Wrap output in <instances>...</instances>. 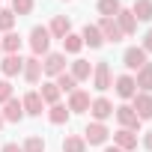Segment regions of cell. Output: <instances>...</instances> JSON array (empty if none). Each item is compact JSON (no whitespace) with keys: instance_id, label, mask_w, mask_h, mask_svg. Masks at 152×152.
<instances>
[{"instance_id":"6da1fadb","label":"cell","mask_w":152,"mask_h":152,"mask_svg":"<svg viewBox=\"0 0 152 152\" xmlns=\"http://www.w3.org/2000/svg\"><path fill=\"white\" fill-rule=\"evenodd\" d=\"M30 48H33V57H45L48 48H51V33L48 27H33L30 30Z\"/></svg>"},{"instance_id":"7a4b0ae2","label":"cell","mask_w":152,"mask_h":152,"mask_svg":"<svg viewBox=\"0 0 152 152\" xmlns=\"http://www.w3.org/2000/svg\"><path fill=\"white\" fill-rule=\"evenodd\" d=\"M93 87H96L99 93H104V90L113 87V81H110V66H107L104 60H99V63L93 66Z\"/></svg>"},{"instance_id":"3957f363","label":"cell","mask_w":152,"mask_h":152,"mask_svg":"<svg viewBox=\"0 0 152 152\" xmlns=\"http://www.w3.org/2000/svg\"><path fill=\"white\" fill-rule=\"evenodd\" d=\"M107 137H110V131L104 122H90L84 131V143H90V146H102V143H107Z\"/></svg>"},{"instance_id":"277c9868","label":"cell","mask_w":152,"mask_h":152,"mask_svg":"<svg viewBox=\"0 0 152 152\" xmlns=\"http://www.w3.org/2000/svg\"><path fill=\"white\" fill-rule=\"evenodd\" d=\"M113 113H116V119H119L122 128H128V131H140V119H137V113H134L131 104H119V107H113Z\"/></svg>"},{"instance_id":"5b68a950","label":"cell","mask_w":152,"mask_h":152,"mask_svg":"<svg viewBox=\"0 0 152 152\" xmlns=\"http://www.w3.org/2000/svg\"><path fill=\"white\" fill-rule=\"evenodd\" d=\"M42 72L51 75V78H57V75L66 72V54H45V63H42Z\"/></svg>"},{"instance_id":"8992f818","label":"cell","mask_w":152,"mask_h":152,"mask_svg":"<svg viewBox=\"0 0 152 152\" xmlns=\"http://www.w3.org/2000/svg\"><path fill=\"white\" fill-rule=\"evenodd\" d=\"M122 63H125L128 72H140L149 60H146V51H143V48H128V51L122 54Z\"/></svg>"},{"instance_id":"52a82bcc","label":"cell","mask_w":152,"mask_h":152,"mask_svg":"<svg viewBox=\"0 0 152 152\" xmlns=\"http://www.w3.org/2000/svg\"><path fill=\"white\" fill-rule=\"evenodd\" d=\"M134 113H137V119L143 122V119H152V96L149 93H134Z\"/></svg>"},{"instance_id":"ba28073f","label":"cell","mask_w":152,"mask_h":152,"mask_svg":"<svg viewBox=\"0 0 152 152\" xmlns=\"http://www.w3.org/2000/svg\"><path fill=\"white\" fill-rule=\"evenodd\" d=\"M0 72H3L6 78H15V75H21V72H24V60H21V54H6L3 63H0Z\"/></svg>"},{"instance_id":"9c48e42d","label":"cell","mask_w":152,"mask_h":152,"mask_svg":"<svg viewBox=\"0 0 152 152\" xmlns=\"http://www.w3.org/2000/svg\"><path fill=\"white\" fill-rule=\"evenodd\" d=\"M96 27H99L102 39H107V42H122V30L116 27V21H113V18H102Z\"/></svg>"},{"instance_id":"30bf717a","label":"cell","mask_w":152,"mask_h":152,"mask_svg":"<svg viewBox=\"0 0 152 152\" xmlns=\"http://www.w3.org/2000/svg\"><path fill=\"white\" fill-rule=\"evenodd\" d=\"M21 104H24V113H30V116H42V110H45V102H42V96L36 90H30L21 99Z\"/></svg>"},{"instance_id":"8fae6325","label":"cell","mask_w":152,"mask_h":152,"mask_svg":"<svg viewBox=\"0 0 152 152\" xmlns=\"http://www.w3.org/2000/svg\"><path fill=\"white\" fill-rule=\"evenodd\" d=\"M0 113H3V119H6V122H21V119H24V104L12 96V99L3 104V110H0Z\"/></svg>"},{"instance_id":"7c38bea8","label":"cell","mask_w":152,"mask_h":152,"mask_svg":"<svg viewBox=\"0 0 152 152\" xmlns=\"http://www.w3.org/2000/svg\"><path fill=\"white\" fill-rule=\"evenodd\" d=\"M90 113L96 116V122H104L107 116H113V104L107 99H93L90 102Z\"/></svg>"},{"instance_id":"4fadbf2b","label":"cell","mask_w":152,"mask_h":152,"mask_svg":"<svg viewBox=\"0 0 152 152\" xmlns=\"http://www.w3.org/2000/svg\"><path fill=\"white\" fill-rule=\"evenodd\" d=\"M113 146H119L122 152H131V149H137V134L128 131V128H119L113 134Z\"/></svg>"},{"instance_id":"5bb4252c","label":"cell","mask_w":152,"mask_h":152,"mask_svg":"<svg viewBox=\"0 0 152 152\" xmlns=\"http://www.w3.org/2000/svg\"><path fill=\"white\" fill-rule=\"evenodd\" d=\"M69 110H72V113H84V110H90V93H84V90L69 93Z\"/></svg>"},{"instance_id":"9a60e30c","label":"cell","mask_w":152,"mask_h":152,"mask_svg":"<svg viewBox=\"0 0 152 152\" xmlns=\"http://www.w3.org/2000/svg\"><path fill=\"white\" fill-rule=\"evenodd\" d=\"M24 81L27 84H39V78H42V60L39 57H30V60H24Z\"/></svg>"},{"instance_id":"2e32d148","label":"cell","mask_w":152,"mask_h":152,"mask_svg":"<svg viewBox=\"0 0 152 152\" xmlns=\"http://www.w3.org/2000/svg\"><path fill=\"white\" fill-rule=\"evenodd\" d=\"M113 90H116V96H119V99H134V93H137V84H134V78H131V75H119Z\"/></svg>"},{"instance_id":"e0dca14e","label":"cell","mask_w":152,"mask_h":152,"mask_svg":"<svg viewBox=\"0 0 152 152\" xmlns=\"http://www.w3.org/2000/svg\"><path fill=\"white\" fill-rule=\"evenodd\" d=\"M113 21H116V27L122 30V36H131V33L137 30V18L131 15V9H119V15H116Z\"/></svg>"},{"instance_id":"ac0fdd59","label":"cell","mask_w":152,"mask_h":152,"mask_svg":"<svg viewBox=\"0 0 152 152\" xmlns=\"http://www.w3.org/2000/svg\"><path fill=\"white\" fill-rule=\"evenodd\" d=\"M48 33H51V39H66V36L72 33V21H69L66 15H57V18L51 21Z\"/></svg>"},{"instance_id":"d6986e66","label":"cell","mask_w":152,"mask_h":152,"mask_svg":"<svg viewBox=\"0 0 152 152\" xmlns=\"http://www.w3.org/2000/svg\"><path fill=\"white\" fill-rule=\"evenodd\" d=\"M69 75H72L75 81H90V78H93V66H90L87 60H75V63H72V72H69Z\"/></svg>"},{"instance_id":"ffe728a7","label":"cell","mask_w":152,"mask_h":152,"mask_svg":"<svg viewBox=\"0 0 152 152\" xmlns=\"http://www.w3.org/2000/svg\"><path fill=\"white\" fill-rule=\"evenodd\" d=\"M81 39H84V45H90V48H102V45H104V39H102V33H99L96 24H87L84 33H81Z\"/></svg>"},{"instance_id":"44dd1931","label":"cell","mask_w":152,"mask_h":152,"mask_svg":"<svg viewBox=\"0 0 152 152\" xmlns=\"http://www.w3.org/2000/svg\"><path fill=\"white\" fill-rule=\"evenodd\" d=\"M134 84L140 87V93H149V90H152V63H146V66H143V69L137 72Z\"/></svg>"},{"instance_id":"7402d4cb","label":"cell","mask_w":152,"mask_h":152,"mask_svg":"<svg viewBox=\"0 0 152 152\" xmlns=\"http://www.w3.org/2000/svg\"><path fill=\"white\" fill-rule=\"evenodd\" d=\"M131 15L137 21H152V0H137L134 9H131Z\"/></svg>"},{"instance_id":"603a6c76","label":"cell","mask_w":152,"mask_h":152,"mask_svg":"<svg viewBox=\"0 0 152 152\" xmlns=\"http://www.w3.org/2000/svg\"><path fill=\"white\" fill-rule=\"evenodd\" d=\"M0 45H3L6 54H18V51H21V36H18L15 30H9L3 39H0Z\"/></svg>"},{"instance_id":"cb8c5ba5","label":"cell","mask_w":152,"mask_h":152,"mask_svg":"<svg viewBox=\"0 0 152 152\" xmlns=\"http://www.w3.org/2000/svg\"><path fill=\"white\" fill-rule=\"evenodd\" d=\"M39 96H42V102H45V104H57V102H60V90H57V84H54V81L42 84Z\"/></svg>"},{"instance_id":"d4e9b609","label":"cell","mask_w":152,"mask_h":152,"mask_svg":"<svg viewBox=\"0 0 152 152\" xmlns=\"http://www.w3.org/2000/svg\"><path fill=\"white\" fill-rule=\"evenodd\" d=\"M119 9H122L119 0H99V12H102V18H116Z\"/></svg>"},{"instance_id":"484cf974","label":"cell","mask_w":152,"mask_h":152,"mask_svg":"<svg viewBox=\"0 0 152 152\" xmlns=\"http://www.w3.org/2000/svg\"><path fill=\"white\" fill-rule=\"evenodd\" d=\"M48 119H51L54 125H63V122L69 119V107H66V104H60V102H57V104H51V110H48Z\"/></svg>"},{"instance_id":"4316f807","label":"cell","mask_w":152,"mask_h":152,"mask_svg":"<svg viewBox=\"0 0 152 152\" xmlns=\"http://www.w3.org/2000/svg\"><path fill=\"white\" fill-rule=\"evenodd\" d=\"M54 84H57V90H60V93H75V90H78V81H75L69 72L57 75V81H54Z\"/></svg>"},{"instance_id":"83f0119b","label":"cell","mask_w":152,"mask_h":152,"mask_svg":"<svg viewBox=\"0 0 152 152\" xmlns=\"http://www.w3.org/2000/svg\"><path fill=\"white\" fill-rule=\"evenodd\" d=\"M81 48H84V39H81L78 33H69V36L63 39V51H66V54H78Z\"/></svg>"},{"instance_id":"f1b7e54d","label":"cell","mask_w":152,"mask_h":152,"mask_svg":"<svg viewBox=\"0 0 152 152\" xmlns=\"http://www.w3.org/2000/svg\"><path fill=\"white\" fill-rule=\"evenodd\" d=\"M87 149V143H84V137H78V134H69L66 140H63V152H84Z\"/></svg>"},{"instance_id":"f546056e","label":"cell","mask_w":152,"mask_h":152,"mask_svg":"<svg viewBox=\"0 0 152 152\" xmlns=\"http://www.w3.org/2000/svg\"><path fill=\"white\" fill-rule=\"evenodd\" d=\"M36 6V0H12V12L15 15H30Z\"/></svg>"},{"instance_id":"4dcf8cb0","label":"cell","mask_w":152,"mask_h":152,"mask_svg":"<svg viewBox=\"0 0 152 152\" xmlns=\"http://www.w3.org/2000/svg\"><path fill=\"white\" fill-rule=\"evenodd\" d=\"M12 27H15V12L12 9H0V30L9 33Z\"/></svg>"},{"instance_id":"1f68e13d","label":"cell","mask_w":152,"mask_h":152,"mask_svg":"<svg viewBox=\"0 0 152 152\" xmlns=\"http://www.w3.org/2000/svg\"><path fill=\"white\" fill-rule=\"evenodd\" d=\"M21 149H24V152H45V140L33 134V137H27V140H24V146H21Z\"/></svg>"},{"instance_id":"d6a6232c","label":"cell","mask_w":152,"mask_h":152,"mask_svg":"<svg viewBox=\"0 0 152 152\" xmlns=\"http://www.w3.org/2000/svg\"><path fill=\"white\" fill-rule=\"evenodd\" d=\"M9 99H12V84L3 78V81H0V104H6Z\"/></svg>"},{"instance_id":"836d02e7","label":"cell","mask_w":152,"mask_h":152,"mask_svg":"<svg viewBox=\"0 0 152 152\" xmlns=\"http://www.w3.org/2000/svg\"><path fill=\"white\" fill-rule=\"evenodd\" d=\"M140 48H143L146 54H152V30H149V33L143 36V45H140Z\"/></svg>"},{"instance_id":"e575fe53","label":"cell","mask_w":152,"mask_h":152,"mask_svg":"<svg viewBox=\"0 0 152 152\" xmlns=\"http://www.w3.org/2000/svg\"><path fill=\"white\" fill-rule=\"evenodd\" d=\"M0 152H24V149H21L18 143H6V146H3V149H0Z\"/></svg>"},{"instance_id":"d590c367","label":"cell","mask_w":152,"mask_h":152,"mask_svg":"<svg viewBox=\"0 0 152 152\" xmlns=\"http://www.w3.org/2000/svg\"><path fill=\"white\" fill-rule=\"evenodd\" d=\"M143 146L152 152V131H146V134H143Z\"/></svg>"},{"instance_id":"8d00e7d4","label":"cell","mask_w":152,"mask_h":152,"mask_svg":"<svg viewBox=\"0 0 152 152\" xmlns=\"http://www.w3.org/2000/svg\"><path fill=\"white\" fill-rule=\"evenodd\" d=\"M104 152H122V149H119V146H107Z\"/></svg>"},{"instance_id":"74e56055","label":"cell","mask_w":152,"mask_h":152,"mask_svg":"<svg viewBox=\"0 0 152 152\" xmlns=\"http://www.w3.org/2000/svg\"><path fill=\"white\" fill-rule=\"evenodd\" d=\"M3 122H6V119H3V113H0V128H3Z\"/></svg>"},{"instance_id":"f35d334b","label":"cell","mask_w":152,"mask_h":152,"mask_svg":"<svg viewBox=\"0 0 152 152\" xmlns=\"http://www.w3.org/2000/svg\"><path fill=\"white\" fill-rule=\"evenodd\" d=\"M0 54H3V45H0Z\"/></svg>"}]
</instances>
